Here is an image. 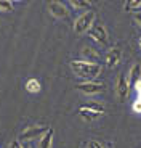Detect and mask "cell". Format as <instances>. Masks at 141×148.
Listing matches in <instances>:
<instances>
[{
    "label": "cell",
    "mask_w": 141,
    "mask_h": 148,
    "mask_svg": "<svg viewBox=\"0 0 141 148\" xmlns=\"http://www.w3.org/2000/svg\"><path fill=\"white\" fill-rule=\"evenodd\" d=\"M70 68L82 79H88L93 81L101 74V66L95 61H87V60H72L70 61Z\"/></svg>",
    "instance_id": "cell-1"
},
{
    "label": "cell",
    "mask_w": 141,
    "mask_h": 148,
    "mask_svg": "<svg viewBox=\"0 0 141 148\" xmlns=\"http://www.w3.org/2000/svg\"><path fill=\"white\" fill-rule=\"evenodd\" d=\"M133 18H135V21L138 23L141 26V11H138V13H133Z\"/></svg>",
    "instance_id": "cell-20"
},
{
    "label": "cell",
    "mask_w": 141,
    "mask_h": 148,
    "mask_svg": "<svg viewBox=\"0 0 141 148\" xmlns=\"http://www.w3.org/2000/svg\"><path fill=\"white\" fill-rule=\"evenodd\" d=\"M96 21V13L92 10L88 11H83L82 15L77 16V19L74 21V31L75 34H85L92 29V26L95 24Z\"/></svg>",
    "instance_id": "cell-2"
},
{
    "label": "cell",
    "mask_w": 141,
    "mask_h": 148,
    "mask_svg": "<svg viewBox=\"0 0 141 148\" xmlns=\"http://www.w3.org/2000/svg\"><path fill=\"white\" fill-rule=\"evenodd\" d=\"M140 81H141V64L135 63L133 66H132L130 73H128V82H130V85H135Z\"/></svg>",
    "instance_id": "cell-11"
},
{
    "label": "cell",
    "mask_w": 141,
    "mask_h": 148,
    "mask_svg": "<svg viewBox=\"0 0 141 148\" xmlns=\"http://www.w3.org/2000/svg\"><path fill=\"white\" fill-rule=\"evenodd\" d=\"M10 148H22V143L19 140H13L10 143Z\"/></svg>",
    "instance_id": "cell-19"
},
{
    "label": "cell",
    "mask_w": 141,
    "mask_h": 148,
    "mask_svg": "<svg viewBox=\"0 0 141 148\" xmlns=\"http://www.w3.org/2000/svg\"><path fill=\"white\" fill-rule=\"evenodd\" d=\"M123 10L125 11H132V13H138L141 11V0H130L123 5Z\"/></svg>",
    "instance_id": "cell-14"
},
{
    "label": "cell",
    "mask_w": 141,
    "mask_h": 148,
    "mask_svg": "<svg viewBox=\"0 0 141 148\" xmlns=\"http://www.w3.org/2000/svg\"><path fill=\"white\" fill-rule=\"evenodd\" d=\"M87 34H88L90 39L100 42V44H103V45H106V44L109 42V34H108V31H106V27H104L103 24H100V23H95V24L92 26V29H90Z\"/></svg>",
    "instance_id": "cell-6"
},
{
    "label": "cell",
    "mask_w": 141,
    "mask_h": 148,
    "mask_svg": "<svg viewBox=\"0 0 141 148\" xmlns=\"http://www.w3.org/2000/svg\"><path fill=\"white\" fill-rule=\"evenodd\" d=\"M140 48H141V37H140Z\"/></svg>",
    "instance_id": "cell-24"
},
{
    "label": "cell",
    "mask_w": 141,
    "mask_h": 148,
    "mask_svg": "<svg viewBox=\"0 0 141 148\" xmlns=\"http://www.w3.org/2000/svg\"><path fill=\"white\" fill-rule=\"evenodd\" d=\"M53 138H55V130L48 129L43 135H42L40 140H39V148H52L53 147Z\"/></svg>",
    "instance_id": "cell-10"
},
{
    "label": "cell",
    "mask_w": 141,
    "mask_h": 148,
    "mask_svg": "<svg viewBox=\"0 0 141 148\" xmlns=\"http://www.w3.org/2000/svg\"><path fill=\"white\" fill-rule=\"evenodd\" d=\"M132 110H133V113H138V114H141V100H135L133 105H132Z\"/></svg>",
    "instance_id": "cell-17"
},
{
    "label": "cell",
    "mask_w": 141,
    "mask_h": 148,
    "mask_svg": "<svg viewBox=\"0 0 141 148\" xmlns=\"http://www.w3.org/2000/svg\"><path fill=\"white\" fill-rule=\"evenodd\" d=\"M48 130L47 126H31V127H26L19 134V140H26V142H31V140H35V138H42L45 132Z\"/></svg>",
    "instance_id": "cell-5"
},
{
    "label": "cell",
    "mask_w": 141,
    "mask_h": 148,
    "mask_svg": "<svg viewBox=\"0 0 141 148\" xmlns=\"http://www.w3.org/2000/svg\"><path fill=\"white\" fill-rule=\"evenodd\" d=\"M79 113H80V116L83 119H87V121H93V119H98L103 113H100V111L96 110H92V108H88L85 105V106H80L79 108Z\"/></svg>",
    "instance_id": "cell-9"
},
{
    "label": "cell",
    "mask_w": 141,
    "mask_h": 148,
    "mask_svg": "<svg viewBox=\"0 0 141 148\" xmlns=\"http://www.w3.org/2000/svg\"><path fill=\"white\" fill-rule=\"evenodd\" d=\"M122 60V48L117 45V47L109 48V52L106 53V66L108 68H114L120 63Z\"/></svg>",
    "instance_id": "cell-8"
},
{
    "label": "cell",
    "mask_w": 141,
    "mask_h": 148,
    "mask_svg": "<svg viewBox=\"0 0 141 148\" xmlns=\"http://www.w3.org/2000/svg\"><path fill=\"white\" fill-rule=\"evenodd\" d=\"M69 5L75 10H90L92 7V2H87V0H69Z\"/></svg>",
    "instance_id": "cell-13"
},
{
    "label": "cell",
    "mask_w": 141,
    "mask_h": 148,
    "mask_svg": "<svg viewBox=\"0 0 141 148\" xmlns=\"http://www.w3.org/2000/svg\"><path fill=\"white\" fill-rule=\"evenodd\" d=\"M133 87H135V90H136L138 93H141V81H140V82H136V84H135Z\"/></svg>",
    "instance_id": "cell-21"
},
{
    "label": "cell",
    "mask_w": 141,
    "mask_h": 148,
    "mask_svg": "<svg viewBox=\"0 0 141 148\" xmlns=\"http://www.w3.org/2000/svg\"><path fill=\"white\" fill-rule=\"evenodd\" d=\"M11 10H13V2L0 0V11H11Z\"/></svg>",
    "instance_id": "cell-16"
},
{
    "label": "cell",
    "mask_w": 141,
    "mask_h": 148,
    "mask_svg": "<svg viewBox=\"0 0 141 148\" xmlns=\"http://www.w3.org/2000/svg\"><path fill=\"white\" fill-rule=\"evenodd\" d=\"M22 148H31L29 145H22Z\"/></svg>",
    "instance_id": "cell-22"
},
{
    "label": "cell",
    "mask_w": 141,
    "mask_h": 148,
    "mask_svg": "<svg viewBox=\"0 0 141 148\" xmlns=\"http://www.w3.org/2000/svg\"><path fill=\"white\" fill-rule=\"evenodd\" d=\"M47 8H48L50 15L55 16V18H58V19L67 18V15H69V10H67V7H66L64 3H61V2H50Z\"/></svg>",
    "instance_id": "cell-7"
},
{
    "label": "cell",
    "mask_w": 141,
    "mask_h": 148,
    "mask_svg": "<svg viewBox=\"0 0 141 148\" xmlns=\"http://www.w3.org/2000/svg\"><path fill=\"white\" fill-rule=\"evenodd\" d=\"M24 87H26V90L29 93H39L42 90V84L37 81V79H34V77L27 79L26 84H24Z\"/></svg>",
    "instance_id": "cell-12"
},
{
    "label": "cell",
    "mask_w": 141,
    "mask_h": 148,
    "mask_svg": "<svg viewBox=\"0 0 141 148\" xmlns=\"http://www.w3.org/2000/svg\"><path fill=\"white\" fill-rule=\"evenodd\" d=\"M87 148H103V147H101L100 142H96V140H90V142H88V147H87Z\"/></svg>",
    "instance_id": "cell-18"
},
{
    "label": "cell",
    "mask_w": 141,
    "mask_h": 148,
    "mask_svg": "<svg viewBox=\"0 0 141 148\" xmlns=\"http://www.w3.org/2000/svg\"><path fill=\"white\" fill-rule=\"evenodd\" d=\"M138 100H141V93H138Z\"/></svg>",
    "instance_id": "cell-23"
},
{
    "label": "cell",
    "mask_w": 141,
    "mask_h": 148,
    "mask_svg": "<svg viewBox=\"0 0 141 148\" xmlns=\"http://www.w3.org/2000/svg\"><path fill=\"white\" fill-rule=\"evenodd\" d=\"M115 93H117V97H119V101L125 103L127 98H128V93H130V82H128V79H127L125 73H120L119 77H117Z\"/></svg>",
    "instance_id": "cell-4"
},
{
    "label": "cell",
    "mask_w": 141,
    "mask_h": 148,
    "mask_svg": "<svg viewBox=\"0 0 141 148\" xmlns=\"http://www.w3.org/2000/svg\"><path fill=\"white\" fill-rule=\"evenodd\" d=\"M82 53H83V56H85L83 60H87V61H92V60H95V58H98V56H100L95 48H88V47L83 48V50H82Z\"/></svg>",
    "instance_id": "cell-15"
},
{
    "label": "cell",
    "mask_w": 141,
    "mask_h": 148,
    "mask_svg": "<svg viewBox=\"0 0 141 148\" xmlns=\"http://www.w3.org/2000/svg\"><path fill=\"white\" fill-rule=\"evenodd\" d=\"M75 89L79 92H82L83 95H96V93L104 90V84L98 81H83V82H79L75 85Z\"/></svg>",
    "instance_id": "cell-3"
}]
</instances>
